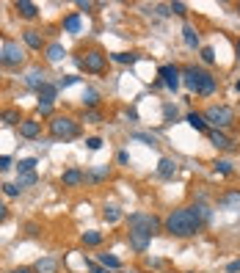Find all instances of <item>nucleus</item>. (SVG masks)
Listing matches in <instances>:
<instances>
[{"instance_id":"nucleus-42","label":"nucleus","mask_w":240,"mask_h":273,"mask_svg":"<svg viewBox=\"0 0 240 273\" xmlns=\"http://www.w3.org/2000/svg\"><path fill=\"white\" fill-rule=\"evenodd\" d=\"M227 273H240V260L229 262V265H227Z\"/></svg>"},{"instance_id":"nucleus-19","label":"nucleus","mask_w":240,"mask_h":273,"mask_svg":"<svg viewBox=\"0 0 240 273\" xmlns=\"http://www.w3.org/2000/svg\"><path fill=\"white\" fill-rule=\"evenodd\" d=\"M185 122L193 127V130H207V122H204V113H196V111H191L185 116Z\"/></svg>"},{"instance_id":"nucleus-8","label":"nucleus","mask_w":240,"mask_h":273,"mask_svg":"<svg viewBox=\"0 0 240 273\" xmlns=\"http://www.w3.org/2000/svg\"><path fill=\"white\" fill-rule=\"evenodd\" d=\"M157 75H160V83L166 86L168 91H177L180 89V77H182V69L174 64H163L160 69H157Z\"/></svg>"},{"instance_id":"nucleus-44","label":"nucleus","mask_w":240,"mask_h":273,"mask_svg":"<svg viewBox=\"0 0 240 273\" xmlns=\"http://www.w3.org/2000/svg\"><path fill=\"white\" fill-rule=\"evenodd\" d=\"M124 116H127L130 122H138V111H135V108H130V111H127Z\"/></svg>"},{"instance_id":"nucleus-9","label":"nucleus","mask_w":240,"mask_h":273,"mask_svg":"<svg viewBox=\"0 0 240 273\" xmlns=\"http://www.w3.org/2000/svg\"><path fill=\"white\" fill-rule=\"evenodd\" d=\"M61 182H64V188H78V185L86 182V171H80V168H66V171L61 174Z\"/></svg>"},{"instance_id":"nucleus-51","label":"nucleus","mask_w":240,"mask_h":273,"mask_svg":"<svg viewBox=\"0 0 240 273\" xmlns=\"http://www.w3.org/2000/svg\"><path fill=\"white\" fill-rule=\"evenodd\" d=\"M238 11H240V3H238Z\"/></svg>"},{"instance_id":"nucleus-30","label":"nucleus","mask_w":240,"mask_h":273,"mask_svg":"<svg viewBox=\"0 0 240 273\" xmlns=\"http://www.w3.org/2000/svg\"><path fill=\"white\" fill-rule=\"evenodd\" d=\"M33 168H36V157H25L17 163V174H30Z\"/></svg>"},{"instance_id":"nucleus-47","label":"nucleus","mask_w":240,"mask_h":273,"mask_svg":"<svg viewBox=\"0 0 240 273\" xmlns=\"http://www.w3.org/2000/svg\"><path fill=\"white\" fill-rule=\"evenodd\" d=\"M11 273H36V271H33V268H14Z\"/></svg>"},{"instance_id":"nucleus-6","label":"nucleus","mask_w":240,"mask_h":273,"mask_svg":"<svg viewBox=\"0 0 240 273\" xmlns=\"http://www.w3.org/2000/svg\"><path fill=\"white\" fill-rule=\"evenodd\" d=\"M78 66L86 69V72L100 75V72H105V66H108V55L102 53V50H86V53L78 58Z\"/></svg>"},{"instance_id":"nucleus-49","label":"nucleus","mask_w":240,"mask_h":273,"mask_svg":"<svg viewBox=\"0 0 240 273\" xmlns=\"http://www.w3.org/2000/svg\"><path fill=\"white\" fill-rule=\"evenodd\" d=\"M235 53H238V61H240V39L235 42Z\"/></svg>"},{"instance_id":"nucleus-22","label":"nucleus","mask_w":240,"mask_h":273,"mask_svg":"<svg viewBox=\"0 0 240 273\" xmlns=\"http://www.w3.org/2000/svg\"><path fill=\"white\" fill-rule=\"evenodd\" d=\"M97 105H100V94H97L94 89H86L83 91V108L86 111H94Z\"/></svg>"},{"instance_id":"nucleus-38","label":"nucleus","mask_w":240,"mask_h":273,"mask_svg":"<svg viewBox=\"0 0 240 273\" xmlns=\"http://www.w3.org/2000/svg\"><path fill=\"white\" fill-rule=\"evenodd\" d=\"M171 14H177V17H185V14H188L185 3H171Z\"/></svg>"},{"instance_id":"nucleus-35","label":"nucleus","mask_w":240,"mask_h":273,"mask_svg":"<svg viewBox=\"0 0 240 273\" xmlns=\"http://www.w3.org/2000/svg\"><path fill=\"white\" fill-rule=\"evenodd\" d=\"M216 171L218 174H232V163H229V160H218L216 163Z\"/></svg>"},{"instance_id":"nucleus-45","label":"nucleus","mask_w":240,"mask_h":273,"mask_svg":"<svg viewBox=\"0 0 240 273\" xmlns=\"http://www.w3.org/2000/svg\"><path fill=\"white\" fill-rule=\"evenodd\" d=\"M116 160H119L121 166H127V163H130V154H127V152H119V157H116Z\"/></svg>"},{"instance_id":"nucleus-33","label":"nucleus","mask_w":240,"mask_h":273,"mask_svg":"<svg viewBox=\"0 0 240 273\" xmlns=\"http://www.w3.org/2000/svg\"><path fill=\"white\" fill-rule=\"evenodd\" d=\"M72 83H78V77H75V75H64V77H58V83H55V86H58V89H66V86H72Z\"/></svg>"},{"instance_id":"nucleus-43","label":"nucleus","mask_w":240,"mask_h":273,"mask_svg":"<svg viewBox=\"0 0 240 273\" xmlns=\"http://www.w3.org/2000/svg\"><path fill=\"white\" fill-rule=\"evenodd\" d=\"M39 111H42V116H50V113H53V105H47V102H39Z\"/></svg>"},{"instance_id":"nucleus-17","label":"nucleus","mask_w":240,"mask_h":273,"mask_svg":"<svg viewBox=\"0 0 240 273\" xmlns=\"http://www.w3.org/2000/svg\"><path fill=\"white\" fill-rule=\"evenodd\" d=\"M25 83H28V89H42L44 86V72L42 69H30L28 75H25Z\"/></svg>"},{"instance_id":"nucleus-39","label":"nucleus","mask_w":240,"mask_h":273,"mask_svg":"<svg viewBox=\"0 0 240 273\" xmlns=\"http://www.w3.org/2000/svg\"><path fill=\"white\" fill-rule=\"evenodd\" d=\"M86 146H89L91 152H97V149L102 146V138H97V136H94V138H86Z\"/></svg>"},{"instance_id":"nucleus-5","label":"nucleus","mask_w":240,"mask_h":273,"mask_svg":"<svg viewBox=\"0 0 240 273\" xmlns=\"http://www.w3.org/2000/svg\"><path fill=\"white\" fill-rule=\"evenodd\" d=\"M204 122H210L216 130H224V127H229L235 122V113H232V108H227V105H210L204 111Z\"/></svg>"},{"instance_id":"nucleus-11","label":"nucleus","mask_w":240,"mask_h":273,"mask_svg":"<svg viewBox=\"0 0 240 273\" xmlns=\"http://www.w3.org/2000/svg\"><path fill=\"white\" fill-rule=\"evenodd\" d=\"M22 39H25V44H28L30 50H42V44H44V39H42V30H36V28H28V30H22Z\"/></svg>"},{"instance_id":"nucleus-28","label":"nucleus","mask_w":240,"mask_h":273,"mask_svg":"<svg viewBox=\"0 0 240 273\" xmlns=\"http://www.w3.org/2000/svg\"><path fill=\"white\" fill-rule=\"evenodd\" d=\"M100 262L108 268V271H119V268H121L119 257H114V254H100Z\"/></svg>"},{"instance_id":"nucleus-24","label":"nucleus","mask_w":240,"mask_h":273,"mask_svg":"<svg viewBox=\"0 0 240 273\" xmlns=\"http://www.w3.org/2000/svg\"><path fill=\"white\" fill-rule=\"evenodd\" d=\"M102 218L108 221V224H119V221H121V210L116 207V204H108L105 213H102Z\"/></svg>"},{"instance_id":"nucleus-46","label":"nucleus","mask_w":240,"mask_h":273,"mask_svg":"<svg viewBox=\"0 0 240 273\" xmlns=\"http://www.w3.org/2000/svg\"><path fill=\"white\" fill-rule=\"evenodd\" d=\"M6 215H8V210H6V204L0 202V224H3V221H6Z\"/></svg>"},{"instance_id":"nucleus-36","label":"nucleus","mask_w":240,"mask_h":273,"mask_svg":"<svg viewBox=\"0 0 240 273\" xmlns=\"http://www.w3.org/2000/svg\"><path fill=\"white\" fill-rule=\"evenodd\" d=\"M132 141H144V143H149V146H155V136H144V133H135V136H132Z\"/></svg>"},{"instance_id":"nucleus-26","label":"nucleus","mask_w":240,"mask_h":273,"mask_svg":"<svg viewBox=\"0 0 240 273\" xmlns=\"http://www.w3.org/2000/svg\"><path fill=\"white\" fill-rule=\"evenodd\" d=\"M64 28H66V33H78L80 30V14H69V17L64 19Z\"/></svg>"},{"instance_id":"nucleus-13","label":"nucleus","mask_w":240,"mask_h":273,"mask_svg":"<svg viewBox=\"0 0 240 273\" xmlns=\"http://www.w3.org/2000/svg\"><path fill=\"white\" fill-rule=\"evenodd\" d=\"M14 8H17L19 17H25V19H33L39 14L36 3H30V0H17V3H14Z\"/></svg>"},{"instance_id":"nucleus-7","label":"nucleus","mask_w":240,"mask_h":273,"mask_svg":"<svg viewBox=\"0 0 240 273\" xmlns=\"http://www.w3.org/2000/svg\"><path fill=\"white\" fill-rule=\"evenodd\" d=\"M25 61V50L17 42H6L0 50V64L3 66H19Z\"/></svg>"},{"instance_id":"nucleus-34","label":"nucleus","mask_w":240,"mask_h":273,"mask_svg":"<svg viewBox=\"0 0 240 273\" xmlns=\"http://www.w3.org/2000/svg\"><path fill=\"white\" fill-rule=\"evenodd\" d=\"M202 61H204V64H213V61H216V50H213V47H202Z\"/></svg>"},{"instance_id":"nucleus-37","label":"nucleus","mask_w":240,"mask_h":273,"mask_svg":"<svg viewBox=\"0 0 240 273\" xmlns=\"http://www.w3.org/2000/svg\"><path fill=\"white\" fill-rule=\"evenodd\" d=\"M163 116H166V122H174L177 119V108L174 105H166V108H163Z\"/></svg>"},{"instance_id":"nucleus-27","label":"nucleus","mask_w":240,"mask_h":273,"mask_svg":"<svg viewBox=\"0 0 240 273\" xmlns=\"http://www.w3.org/2000/svg\"><path fill=\"white\" fill-rule=\"evenodd\" d=\"M111 61H116V64H135L138 55L135 53H111Z\"/></svg>"},{"instance_id":"nucleus-48","label":"nucleus","mask_w":240,"mask_h":273,"mask_svg":"<svg viewBox=\"0 0 240 273\" xmlns=\"http://www.w3.org/2000/svg\"><path fill=\"white\" fill-rule=\"evenodd\" d=\"M11 166V157H0V168H8Z\"/></svg>"},{"instance_id":"nucleus-16","label":"nucleus","mask_w":240,"mask_h":273,"mask_svg":"<svg viewBox=\"0 0 240 273\" xmlns=\"http://www.w3.org/2000/svg\"><path fill=\"white\" fill-rule=\"evenodd\" d=\"M47 61L50 64H58V61H64V55H66V50H64V44H58V42H53V44H47Z\"/></svg>"},{"instance_id":"nucleus-18","label":"nucleus","mask_w":240,"mask_h":273,"mask_svg":"<svg viewBox=\"0 0 240 273\" xmlns=\"http://www.w3.org/2000/svg\"><path fill=\"white\" fill-rule=\"evenodd\" d=\"M33 271L36 273H58V262H55L53 257H42V260L33 265Z\"/></svg>"},{"instance_id":"nucleus-12","label":"nucleus","mask_w":240,"mask_h":273,"mask_svg":"<svg viewBox=\"0 0 240 273\" xmlns=\"http://www.w3.org/2000/svg\"><path fill=\"white\" fill-rule=\"evenodd\" d=\"M174 174H177V160H171V157H160V163H157V177L171 179Z\"/></svg>"},{"instance_id":"nucleus-41","label":"nucleus","mask_w":240,"mask_h":273,"mask_svg":"<svg viewBox=\"0 0 240 273\" xmlns=\"http://www.w3.org/2000/svg\"><path fill=\"white\" fill-rule=\"evenodd\" d=\"M78 8H80V11H91L94 3H89V0H78Z\"/></svg>"},{"instance_id":"nucleus-20","label":"nucleus","mask_w":240,"mask_h":273,"mask_svg":"<svg viewBox=\"0 0 240 273\" xmlns=\"http://www.w3.org/2000/svg\"><path fill=\"white\" fill-rule=\"evenodd\" d=\"M210 143H213L216 149H229V146H232V141H229V138L224 136L221 130H213V133H210Z\"/></svg>"},{"instance_id":"nucleus-25","label":"nucleus","mask_w":240,"mask_h":273,"mask_svg":"<svg viewBox=\"0 0 240 273\" xmlns=\"http://www.w3.org/2000/svg\"><path fill=\"white\" fill-rule=\"evenodd\" d=\"M80 243L83 246H100L102 243V232H83V238H80Z\"/></svg>"},{"instance_id":"nucleus-32","label":"nucleus","mask_w":240,"mask_h":273,"mask_svg":"<svg viewBox=\"0 0 240 273\" xmlns=\"http://www.w3.org/2000/svg\"><path fill=\"white\" fill-rule=\"evenodd\" d=\"M83 122H86V125H100V122H102V116H100L97 111H86Z\"/></svg>"},{"instance_id":"nucleus-31","label":"nucleus","mask_w":240,"mask_h":273,"mask_svg":"<svg viewBox=\"0 0 240 273\" xmlns=\"http://www.w3.org/2000/svg\"><path fill=\"white\" fill-rule=\"evenodd\" d=\"M221 204H224V207H229V210H232V207H240V190H232V193H227V196L221 199Z\"/></svg>"},{"instance_id":"nucleus-3","label":"nucleus","mask_w":240,"mask_h":273,"mask_svg":"<svg viewBox=\"0 0 240 273\" xmlns=\"http://www.w3.org/2000/svg\"><path fill=\"white\" fill-rule=\"evenodd\" d=\"M182 80H185L191 94L210 97L213 91H216V77H213L210 72L199 69V66H185V69H182Z\"/></svg>"},{"instance_id":"nucleus-15","label":"nucleus","mask_w":240,"mask_h":273,"mask_svg":"<svg viewBox=\"0 0 240 273\" xmlns=\"http://www.w3.org/2000/svg\"><path fill=\"white\" fill-rule=\"evenodd\" d=\"M55 97H58V86H55V83H44L42 89H39V102H47V105H53Z\"/></svg>"},{"instance_id":"nucleus-23","label":"nucleus","mask_w":240,"mask_h":273,"mask_svg":"<svg viewBox=\"0 0 240 273\" xmlns=\"http://www.w3.org/2000/svg\"><path fill=\"white\" fill-rule=\"evenodd\" d=\"M0 122H6V125H17L19 127V122H22V116H19V111H14V108H8V111H3L0 113Z\"/></svg>"},{"instance_id":"nucleus-2","label":"nucleus","mask_w":240,"mask_h":273,"mask_svg":"<svg viewBox=\"0 0 240 273\" xmlns=\"http://www.w3.org/2000/svg\"><path fill=\"white\" fill-rule=\"evenodd\" d=\"M204 221L196 213V207H182V210H171L163 221V229L174 238H193L196 232H202Z\"/></svg>"},{"instance_id":"nucleus-1","label":"nucleus","mask_w":240,"mask_h":273,"mask_svg":"<svg viewBox=\"0 0 240 273\" xmlns=\"http://www.w3.org/2000/svg\"><path fill=\"white\" fill-rule=\"evenodd\" d=\"M130 232H127V240H130V249L138 251V254H144L146 249H149L152 238H155L157 232H160V218H155V215L149 213H132L130 215Z\"/></svg>"},{"instance_id":"nucleus-10","label":"nucleus","mask_w":240,"mask_h":273,"mask_svg":"<svg viewBox=\"0 0 240 273\" xmlns=\"http://www.w3.org/2000/svg\"><path fill=\"white\" fill-rule=\"evenodd\" d=\"M19 136L22 138H39L42 136V122H36V119H22L19 122Z\"/></svg>"},{"instance_id":"nucleus-50","label":"nucleus","mask_w":240,"mask_h":273,"mask_svg":"<svg viewBox=\"0 0 240 273\" xmlns=\"http://www.w3.org/2000/svg\"><path fill=\"white\" fill-rule=\"evenodd\" d=\"M235 89H238V91H240V80H238V86H235Z\"/></svg>"},{"instance_id":"nucleus-4","label":"nucleus","mask_w":240,"mask_h":273,"mask_svg":"<svg viewBox=\"0 0 240 273\" xmlns=\"http://www.w3.org/2000/svg\"><path fill=\"white\" fill-rule=\"evenodd\" d=\"M50 136L55 141H72V138L80 136V125L72 116H53L50 119Z\"/></svg>"},{"instance_id":"nucleus-21","label":"nucleus","mask_w":240,"mask_h":273,"mask_svg":"<svg viewBox=\"0 0 240 273\" xmlns=\"http://www.w3.org/2000/svg\"><path fill=\"white\" fill-rule=\"evenodd\" d=\"M182 39H185L188 47H199V30L193 28V25H185V28H182Z\"/></svg>"},{"instance_id":"nucleus-14","label":"nucleus","mask_w":240,"mask_h":273,"mask_svg":"<svg viewBox=\"0 0 240 273\" xmlns=\"http://www.w3.org/2000/svg\"><path fill=\"white\" fill-rule=\"evenodd\" d=\"M111 177V166H94L91 171H86V182H102V179Z\"/></svg>"},{"instance_id":"nucleus-40","label":"nucleus","mask_w":240,"mask_h":273,"mask_svg":"<svg viewBox=\"0 0 240 273\" xmlns=\"http://www.w3.org/2000/svg\"><path fill=\"white\" fill-rule=\"evenodd\" d=\"M3 193H6V196H19V188H17V185H11V182H6V185H3Z\"/></svg>"},{"instance_id":"nucleus-29","label":"nucleus","mask_w":240,"mask_h":273,"mask_svg":"<svg viewBox=\"0 0 240 273\" xmlns=\"http://www.w3.org/2000/svg\"><path fill=\"white\" fill-rule=\"evenodd\" d=\"M30 185H36V174L30 171V174H17V188H30Z\"/></svg>"}]
</instances>
